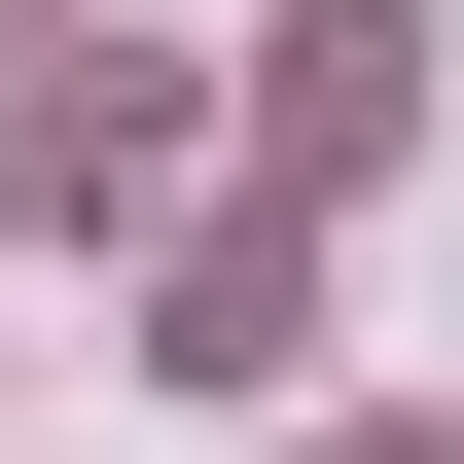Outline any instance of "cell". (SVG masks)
Returning <instances> with one entry per match:
<instances>
[{
    "instance_id": "1",
    "label": "cell",
    "mask_w": 464,
    "mask_h": 464,
    "mask_svg": "<svg viewBox=\"0 0 464 464\" xmlns=\"http://www.w3.org/2000/svg\"><path fill=\"white\" fill-rule=\"evenodd\" d=\"M179 179V72L143 36H0V215H143Z\"/></svg>"
},
{
    "instance_id": "3",
    "label": "cell",
    "mask_w": 464,
    "mask_h": 464,
    "mask_svg": "<svg viewBox=\"0 0 464 464\" xmlns=\"http://www.w3.org/2000/svg\"><path fill=\"white\" fill-rule=\"evenodd\" d=\"M286 322H322V286H286V215H215V250H179V393H286Z\"/></svg>"
},
{
    "instance_id": "4",
    "label": "cell",
    "mask_w": 464,
    "mask_h": 464,
    "mask_svg": "<svg viewBox=\"0 0 464 464\" xmlns=\"http://www.w3.org/2000/svg\"><path fill=\"white\" fill-rule=\"evenodd\" d=\"M322 464H464V429H322Z\"/></svg>"
},
{
    "instance_id": "2",
    "label": "cell",
    "mask_w": 464,
    "mask_h": 464,
    "mask_svg": "<svg viewBox=\"0 0 464 464\" xmlns=\"http://www.w3.org/2000/svg\"><path fill=\"white\" fill-rule=\"evenodd\" d=\"M250 143L286 179H393L429 143V0H286V36H250Z\"/></svg>"
}]
</instances>
